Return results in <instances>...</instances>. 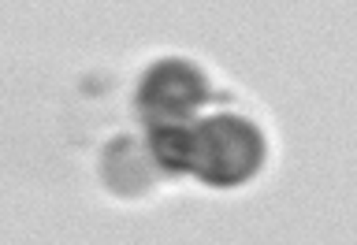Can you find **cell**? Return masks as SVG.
<instances>
[{"instance_id": "6da1fadb", "label": "cell", "mask_w": 357, "mask_h": 245, "mask_svg": "<svg viewBox=\"0 0 357 245\" xmlns=\"http://www.w3.org/2000/svg\"><path fill=\"white\" fill-rule=\"evenodd\" d=\"M264 138L242 116H208L194 127V175L205 186H238L257 175Z\"/></svg>"}, {"instance_id": "7a4b0ae2", "label": "cell", "mask_w": 357, "mask_h": 245, "mask_svg": "<svg viewBox=\"0 0 357 245\" xmlns=\"http://www.w3.org/2000/svg\"><path fill=\"white\" fill-rule=\"evenodd\" d=\"M208 100V82L194 63L160 60L138 86V111L153 122H186Z\"/></svg>"}, {"instance_id": "3957f363", "label": "cell", "mask_w": 357, "mask_h": 245, "mask_svg": "<svg viewBox=\"0 0 357 245\" xmlns=\"http://www.w3.org/2000/svg\"><path fill=\"white\" fill-rule=\"evenodd\" d=\"M149 149L134 138H116L105 149V160H100V175L105 182L123 197L145 193L149 189Z\"/></svg>"}, {"instance_id": "277c9868", "label": "cell", "mask_w": 357, "mask_h": 245, "mask_svg": "<svg viewBox=\"0 0 357 245\" xmlns=\"http://www.w3.org/2000/svg\"><path fill=\"white\" fill-rule=\"evenodd\" d=\"M145 149H149L153 164L167 175L194 171V127H186V122H153Z\"/></svg>"}]
</instances>
